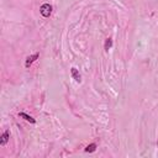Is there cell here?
Wrapping results in <instances>:
<instances>
[{
	"label": "cell",
	"mask_w": 158,
	"mask_h": 158,
	"mask_svg": "<svg viewBox=\"0 0 158 158\" xmlns=\"http://www.w3.org/2000/svg\"><path fill=\"white\" fill-rule=\"evenodd\" d=\"M52 10H53V7H52V5L48 4V2L42 4L41 7H40V12H41V15H42L43 17H49L51 14H52Z\"/></svg>",
	"instance_id": "obj_1"
},
{
	"label": "cell",
	"mask_w": 158,
	"mask_h": 158,
	"mask_svg": "<svg viewBox=\"0 0 158 158\" xmlns=\"http://www.w3.org/2000/svg\"><path fill=\"white\" fill-rule=\"evenodd\" d=\"M40 57V53H35V54H32V56H28L27 58H26V62H25V67L26 68H30V65L37 59Z\"/></svg>",
	"instance_id": "obj_2"
},
{
	"label": "cell",
	"mask_w": 158,
	"mask_h": 158,
	"mask_svg": "<svg viewBox=\"0 0 158 158\" xmlns=\"http://www.w3.org/2000/svg\"><path fill=\"white\" fill-rule=\"evenodd\" d=\"M70 73H72V77H73V79L77 81V83H80L81 81V75H80V73H79V70L77 69V68H72L70 69Z\"/></svg>",
	"instance_id": "obj_3"
},
{
	"label": "cell",
	"mask_w": 158,
	"mask_h": 158,
	"mask_svg": "<svg viewBox=\"0 0 158 158\" xmlns=\"http://www.w3.org/2000/svg\"><path fill=\"white\" fill-rule=\"evenodd\" d=\"M9 138H10V131H9V130H6V131H4V133L1 135L0 146H5V144L9 142Z\"/></svg>",
	"instance_id": "obj_4"
},
{
	"label": "cell",
	"mask_w": 158,
	"mask_h": 158,
	"mask_svg": "<svg viewBox=\"0 0 158 158\" xmlns=\"http://www.w3.org/2000/svg\"><path fill=\"white\" fill-rule=\"evenodd\" d=\"M19 116H20L21 118H23L25 121H27V122H31V123H36V120H35L32 116L27 115L26 112H19Z\"/></svg>",
	"instance_id": "obj_5"
},
{
	"label": "cell",
	"mask_w": 158,
	"mask_h": 158,
	"mask_svg": "<svg viewBox=\"0 0 158 158\" xmlns=\"http://www.w3.org/2000/svg\"><path fill=\"white\" fill-rule=\"evenodd\" d=\"M95 149H96V143H90L89 146H86V147H85V149H84V151H85V152L91 153V152H94Z\"/></svg>",
	"instance_id": "obj_6"
},
{
	"label": "cell",
	"mask_w": 158,
	"mask_h": 158,
	"mask_svg": "<svg viewBox=\"0 0 158 158\" xmlns=\"http://www.w3.org/2000/svg\"><path fill=\"white\" fill-rule=\"evenodd\" d=\"M111 47H112V40H111V38H106V41H105V46H104L105 51L107 52Z\"/></svg>",
	"instance_id": "obj_7"
}]
</instances>
